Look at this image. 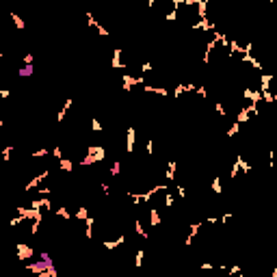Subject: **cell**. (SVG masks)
Masks as SVG:
<instances>
[{
	"label": "cell",
	"instance_id": "cell-1",
	"mask_svg": "<svg viewBox=\"0 0 277 277\" xmlns=\"http://www.w3.org/2000/svg\"><path fill=\"white\" fill-rule=\"evenodd\" d=\"M149 223H152L154 228H156V225L160 223V217H158V212H156V210H152V212H149Z\"/></svg>",
	"mask_w": 277,
	"mask_h": 277
},
{
	"label": "cell",
	"instance_id": "cell-2",
	"mask_svg": "<svg viewBox=\"0 0 277 277\" xmlns=\"http://www.w3.org/2000/svg\"><path fill=\"white\" fill-rule=\"evenodd\" d=\"M33 71H35V67H33V65H26V67H24V69H20L18 74H20V76H30Z\"/></svg>",
	"mask_w": 277,
	"mask_h": 277
},
{
	"label": "cell",
	"instance_id": "cell-3",
	"mask_svg": "<svg viewBox=\"0 0 277 277\" xmlns=\"http://www.w3.org/2000/svg\"><path fill=\"white\" fill-rule=\"evenodd\" d=\"M11 18H13V24L18 26V28H24V22H22V20H20V18H18L15 13H11Z\"/></svg>",
	"mask_w": 277,
	"mask_h": 277
},
{
	"label": "cell",
	"instance_id": "cell-4",
	"mask_svg": "<svg viewBox=\"0 0 277 277\" xmlns=\"http://www.w3.org/2000/svg\"><path fill=\"white\" fill-rule=\"evenodd\" d=\"M212 191H214V193H221V180H219V178L212 182Z\"/></svg>",
	"mask_w": 277,
	"mask_h": 277
},
{
	"label": "cell",
	"instance_id": "cell-5",
	"mask_svg": "<svg viewBox=\"0 0 277 277\" xmlns=\"http://www.w3.org/2000/svg\"><path fill=\"white\" fill-rule=\"evenodd\" d=\"M61 167H63L65 171H71V167H74V165H71L69 160H63V163H61Z\"/></svg>",
	"mask_w": 277,
	"mask_h": 277
},
{
	"label": "cell",
	"instance_id": "cell-6",
	"mask_svg": "<svg viewBox=\"0 0 277 277\" xmlns=\"http://www.w3.org/2000/svg\"><path fill=\"white\" fill-rule=\"evenodd\" d=\"M76 217H78V219H87V210H85V208H80L78 212H76Z\"/></svg>",
	"mask_w": 277,
	"mask_h": 277
},
{
	"label": "cell",
	"instance_id": "cell-7",
	"mask_svg": "<svg viewBox=\"0 0 277 277\" xmlns=\"http://www.w3.org/2000/svg\"><path fill=\"white\" fill-rule=\"evenodd\" d=\"M141 262H143V249L136 253V266H141Z\"/></svg>",
	"mask_w": 277,
	"mask_h": 277
},
{
	"label": "cell",
	"instance_id": "cell-8",
	"mask_svg": "<svg viewBox=\"0 0 277 277\" xmlns=\"http://www.w3.org/2000/svg\"><path fill=\"white\" fill-rule=\"evenodd\" d=\"M0 59H2V52H0Z\"/></svg>",
	"mask_w": 277,
	"mask_h": 277
}]
</instances>
